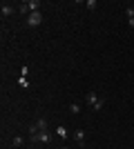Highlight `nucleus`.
<instances>
[{
  "label": "nucleus",
  "mask_w": 134,
  "mask_h": 149,
  "mask_svg": "<svg viewBox=\"0 0 134 149\" xmlns=\"http://www.w3.org/2000/svg\"><path fill=\"white\" fill-rule=\"evenodd\" d=\"M56 136H58V138H63V140H65V138L69 136V131H67V129L63 127V125H60V127H56Z\"/></svg>",
  "instance_id": "nucleus-8"
},
{
  "label": "nucleus",
  "mask_w": 134,
  "mask_h": 149,
  "mask_svg": "<svg viewBox=\"0 0 134 149\" xmlns=\"http://www.w3.org/2000/svg\"><path fill=\"white\" fill-rule=\"evenodd\" d=\"M18 11L27 18L29 13L40 11V2H38V0H27V2H20V5H18Z\"/></svg>",
  "instance_id": "nucleus-2"
},
{
  "label": "nucleus",
  "mask_w": 134,
  "mask_h": 149,
  "mask_svg": "<svg viewBox=\"0 0 134 149\" xmlns=\"http://www.w3.org/2000/svg\"><path fill=\"white\" fill-rule=\"evenodd\" d=\"M13 11H18V9H16L13 5H9V2H2V11H0V13H2V18H9Z\"/></svg>",
  "instance_id": "nucleus-5"
},
{
  "label": "nucleus",
  "mask_w": 134,
  "mask_h": 149,
  "mask_svg": "<svg viewBox=\"0 0 134 149\" xmlns=\"http://www.w3.org/2000/svg\"><path fill=\"white\" fill-rule=\"evenodd\" d=\"M11 145H13V147H20V145H22V136H16L11 140Z\"/></svg>",
  "instance_id": "nucleus-11"
},
{
  "label": "nucleus",
  "mask_w": 134,
  "mask_h": 149,
  "mask_svg": "<svg viewBox=\"0 0 134 149\" xmlns=\"http://www.w3.org/2000/svg\"><path fill=\"white\" fill-rule=\"evenodd\" d=\"M74 140H76L81 147H85V131H83V129H76V134H74Z\"/></svg>",
  "instance_id": "nucleus-7"
},
{
  "label": "nucleus",
  "mask_w": 134,
  "mask_h": 149,
  "mask_svg": "<svg viewBox=\"0 0 134 149\" xmlns=\"http://www.w3.org/2000/svg\"><path fill=\"white\" fill-rule=\"evenodd\" d=\"M69 111L72 113H81V105H78V102H72V105H69Z\"/></svg>",
  "instance_id": "nucleus-10"
},
{
  "label": "nucleus",
  "mask_w": 134,
  "mask_h": 149,
  "mask_svg": "<svg viewBox=\"0 0 134 149\" xmlns=\"http://www.w3.org/2000/svg\"><path fill=\"white\" fill-rule=\"evenodd\" d=\"M29 140H32V143L51 145L54 143V134H51V131H36V134H29Z\"/></svg>",
  "instance_id": "nucleus-3"
},
{
  "label": "nucleus",
  "mask_w": 134,
  "mask_h": 149,
  "mask_svg": "<svg viewBox=\"0 0 134 149\" xmlns=\"http://www.w3.org/2000/svg\"><path fill=\"white\" fill-rule=\"evenodd\" d=\"M85 7H87V9H96V0H87Z\"/></svg>",
  "instance_id": "nucleus-12"
},
{
  "label": "nucleus",
  "mask_w": 134,
  "mask_h": 149,
  "mask_svg": "<svg viewBox=\"0 0 134 149\" xmlns=\"http://www.w3.org/2000/svg\"><path fill=\"white\" fill-rule=\"evenodd\" d=\"M18 85H20L22 89H29V87H32V85H29V80H27V76H20V78H18Z\"/></svg>",
  "instance_id": "nucleus-9"
},
{
  "label": "nucleus",
  "mask_w": 134,
  "mask_h": 149,
  "mask_svg": "<svg viewBox=\"0 0 134 149\" xmlns=\"http://www.w3.org/2000/svg\"><path fill=\"white\" fill-rule=\"evenodd\" d=\"M34 125L38 127V131H49V123H47V118H38Z\"/></svg>",
  "instance_id": "nucleus-6"
},
{
  "label": "nucleus",
  "mask_w": 134,
  "mask_h": 149,
  "mask_svg": "<svg viewBox=\"0 0 134 149\" xmlns=\"http://www.w3.org/2000/svg\"><path fill=\"white\" fill-rule=\"evenodd\" d=\"M60 149H69V147H60Z\"/></svg>",
  "instance_id": "nucleus-15"
},
{
  "label": "nucleus",
  "mask_w": 134,
  "mask_h": 149,
  "mask_svg": "<svg viewBox=\"0 0 134 149\" xmlns=\"http://www.w3.org/2000/svg\"><path fill=\"white\" fill-rule=\"evenodd\" d=\"M128 25H130V29H134V18H128Z\"/></svg>",
  "instance_id": "nucleus-14"
},
{
  "label": "nucleus",
  "mask_w": 134,
  "mask_h": 149,
  "mask_svg": "<svg viewBox=\"0 0 134 149\" xmlns=\"http://www.w3.org/2000/svg\"><path fill=\"white\" fill-rule=\"evenodd\" d=\"M125 16H128V18H134V9H132V7H128V9H125Z\"/></svg>",
  "instance_id": "nucleus-13"
},
{
  "label": "nucleus",
  "mask_w": 134,
  "mask_h": 149,
  "mask_svg": "<svg viewBox=\"0 0 134 149\" xmlns=\"http://www.w3.org/2000/svg\"><path fill=\"white\" fill-rule=\"evenodd\" d=\"M85 102H87L94 111H101L103 107H105V98H103V96H98V93H94V91L85 93Z\"/></svg>",
  "instance_id": "nucleus-1"
},
{
  "label": "nucleus",
  "mask_w": 134,
  "mask_h": 149,
  "mask_svg": "<svg viewBox=\"0 0 134 149\" xmlns=\"http://www.w3.org/2000/svg\"><path fill=\"white\" fill-rule=\"evenodd\" d=\"M40 22H43V13H40V11H34V13H29V16L25 18L27 27H38Z\"/></svg>",
  "instance_id": "nucleus-4"
}]
</instances>
